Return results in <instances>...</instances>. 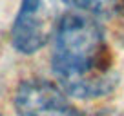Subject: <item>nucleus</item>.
Segmentation results:
<instances>
[{"label":"nucleus","instance_id":"1","mask_svg":"<svg viewBox=\"0 0 124 116\" xmlns=\"http://www.w3.org/2000/svg\"><path fill=\"white\" fill-rule=\"evenodd\" d=\"M51 69L66 94L93 100L115 89L119 76L102 26L93 15L73 11L60 16L55 31Z\"/></svg>","mask_w":124,"mask_h":116},{"label":"nucleus","instance_id":"2","mask_svg":"<svg viewBox=\"0 0 124 116\" xmlns=\"http://www.w3.org/2000/svg\"><path fill=\"white\" fill-rule=\"evenodd\" d=\"M55 0H22L11 27V44L18 53H39L58 26Z\"/></svg>","mask_w":124,"mask_h":116},{"label":"nucleus","instance_id":"3","mask_svg":"<svg viewBox=\"0 0 124 116\" xmlns=\"http://www.w3.org/2000/svg\"><path fill=\"white\" fill-rule=\"evenodd\" d=\"M13 102L16 116H78L66 93L44 78L20 82Z\"/></svg>","mask_w":124,"mask_h":116},{"label":"nucleus","instance_id":"4","mask_svg":"<svg viewBox=\"0 0 124 116\" xmlns=\"http://www.w3.org/2000/svg\"><path fill=\"white\" fill-rule=\"evenodd\" d=\"M78 11L95 13L104 16H117L124 13V0H64Z\"/></svg>","mask_w":124,"mask_h":116}]
</instances>
